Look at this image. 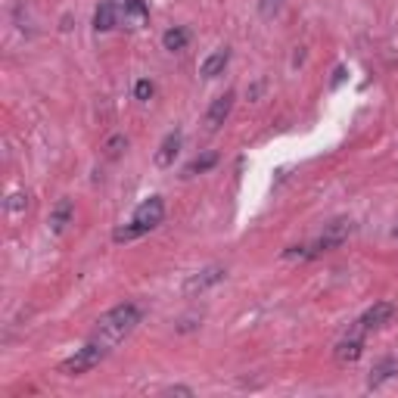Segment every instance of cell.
Returning a JSON list of instances; mask_svg holds the SVG:
<instances>
[{"instance_id":"obj_11","label":"cell","mask_w":398,"mask_h":398,"mask_svg":"<svg viewBox=\"0 0 398 398\" xmlns=\"http://www.w3.org/2000/svg\"><path fill=\"white\" fill-rule=\"evenodd\" d=\"M228 62H230V50H228V47H218L212 57L202 59L199 75H202V78H218V75L224 72V69H228Z\"/></svg>"},{"instance_id":"obj_18","label":"cell","mask_w":398,"mask_h":398,"mask_svg":"<svg viewBox=\"0 0 398 398\" xmlns=\"http://www.w3.org/2000/svg\"><path fill=\"white\" fill-rule=\"evenodd\" d=\"M144 228H140V224H122V228H115V233H112V240L115 243H131V240H137V237H144Z\"/></svg>"},{"instance_id":"obj_13","label":"cell","mask_w":398,"mask_h":398,"mask_svg":"<svg viewBox=\"0 0 398 398\" xmlns=\"http://www.w3.org/2000/svg\"><path fill=\"white\" fill-rule=\"evenodd\" d=\"M72 215H75V206H72V199H59L57 206H53V212H50V233H62L72 224Z\"/></svg>"},{"instance_id":"obj_10","label":"cell","mask_w":398,"mask_h":398,"mask_svg":"<svg viewBox=\"0 0 398 398\" xmlns=\"http://www.w3.org/2000/svg\"><path fill=\"white\" fill-rule=\"evenodd\" d=\"M361 355H364V333L349 330V336L339 339V346H336V361L339 364H352Z\"/></svg>"},{"instance_id":"obj_21","label":"cell","mask_w":398,"mask_h":398,"mask_svg":"<svg viewBox=\"0 0 398 398\" xmlns=\"http://www.w3.org/2000/svg\"><path fill=\"white\" fill-rule=\"evenodd\" d=\"M280 6H283V0H259L262 19H274V16L280 13Z\"/></svg>"},{"instance_id":"obj_16","label":"cell","mask_w":398,"mask_h":398,"mask_svg":"<svg viewBox=\"0 0 398 398\" xmlns=\"http://www.w3.org/2000/svg\"><path fill=\"white\" fill-rule=\"evenodd\" d=\"M187 41H190V35H187V28H168L165 35H162V47H165L168 53H177L184 50Z\"/></svg>"},{"instance_id":"obj_12","label":"cell","mask_w":398,"mask_h":398,"mask_svg":"<svg viewBox=\"0 0 398 398\" xmlns=\"http://www.w3.org/2000/svg\"><path fill=\"white\" fill-rule=\"evenodd\" d=\"M115 25H119V6H115V0H103V4L97 6V13H93V28L112 31Z\"/></svg>"},{"instance_id":"obj_17","label":"cell","mask_w":398,"mask_h":398,"mask_svg":"<svg viewBox=\"0 0 398 398\" xmlns=\"http://www.w3.org/2000/svg\"><path fill=\"white\" fill-rule=\"evenodd\" d=\"M6 215L10 218H19L22 212H25L28 209V193H22V190H16V193H10V197H6Z\"/></svg>"},{"instance_id":"obj_8","label":"cell","mask_w":398,"mask_h":398,"mask_svg":"<svg viewBox=\"0 0 398 398\" xmlns=\"http://www.w3.org/2000/svg\"><path fill=\"white\" fill-rule=\"evenodd\" d=\"M181 144H184V134L181 131H171V134L159 144V150H156L153 156V162L159 168H168V165H175V159H177V153H181Z\"/></svg>"},{"instance_id":"obj_19","label":"cell","mask_w":398,"mask_h":398,"mask_svg":"<svg viewBox=\"0 0 398 398\" xmlns=\"http://www.w3.org/2000/svg\"><path fill=\"white\" fill-rule=\"evenodd\" d=\"M103 150H106V159H119V156H122L124 150H128V137H124V134H115V137H109Z\"/></svg>"},{"instance_id":"obj_1","label":"cell","mask_w":398,"mask_h":398,"mask_svg":"<svg viewBox=\"0 0 398 398\" xmlns=\"http://www.w3.org/2000/svg\"><path fill=\"white\" fill-rule=\"evenodd\" d=\"M144 321V308L137 305V302H122V305H115L112 311H106L103 317L97 321V330H93V339L106 342L109 349L119 346V342L128 336L134 327Z\"/></svg>"},{"instance_id":"obj_9","label":"cell","mask_w":398,"mask_h":398,"mask_svg":"<svg viewBox=\"0 0 398 398\" xmlns=\"http://www.w3.org/2000/svg\"><path fill=\"white\" fill-rule=\"evenodd\" d=\"M230 109H233V93H221L218 100H212V106H209V112H206V128L209 131H218L224 122H228V115H230Z\"/></svg>"},{"instance_id":"obj_2","label":"cell","mask_w":398,"mask_h":398,"mask_svg":"<svg viewBox=\"0 0 398 398\" xmlns=\"http://www.w3.org/2000/svg\"><path fill=\"white\" fill-rule=\"evenodd\" d=\"M109 352H112V349H109L106 342L90 339L88 346H81L72 358H66V361L59 364V373H62V377H84V373H90Z\"/></svg>"},{"instance_id":"obj_15","label":"cell","mask_w":398,"mask_h":398,"mask_svg":"<svg viewBox=\"0 0 398 398\" xmlns=\"http://www.w3.org/2000/svg\"><path fill=\"white\" fill-rule=\"evenodd\" d=\"M218 165V153L215 150H209V153H202L197 156V159L190 162V165L184 168V177H197V175H206L209 168H215Z\"/></svg>"},{"instance_id":"obj_3","label":"cell","mask_w":398,"mask_h":398,"mask_svg":"<svg viewBox=\"0 0 398 398\" xmlns=\"http://www.w3.org/2000/svg\"><path fill=\"white\" fill-rule=\"evenodd\" d=\"M349 237H352V221H349V218H336V221L327 224L321 237H317L315 243H311V252H315V255L333 252V249H339Z\"/></svg>"},{"instance_id":"obj_5","label":"cell","mask_w":398,"mask_h":398,"mask_svg":"<svg viewBox=\"0 0 398 398\" xmlns=\"http://www.w3.org/2000/svg\"><path fill=\"white\" fill-rule=\"evenodd\" d=\"M392 317H395V305H392V302H377V305H370L361 317H358L352 330H355V333L380 330V327H386L389 321H392Z\"/></svg>"},{"instance_id":"obj_4","label":"cell","mask_w":398,"mask_h":398,"mask_svg":"<svg viewBox=\"0 0 398 398\" xmlns=\"http://www.w3.org/2000/svg\"><path fill=\"white\" fill-rule=\"evenodd\" d=\"M224 277H228V271H224L221 264H209V268L197 271V274H193V277L184 283V295H187V299H197V295H202L206 290L218 286Z\"/></svg>"},{"instance_id":"obj_14","label":"cell","mask_w":398,"mask_h":398,"mask_svg":"<svg viewBox=\"0 0 398 398\" xmlns=\"http://www.w3.org/2000/svg\"><path fill=\"white\" fill-rule=\"evenodd\" d=\"M395 373H398V358H383V361L373 364V370H370V377H368V386H370V389L383 386L386 380L395 377Z\"/></svg>"},{"instance_id":"obj_22","label":"cell","mask_w":398,"mask_h":398,"mask_svg":"<svg viewBox=\"0 0 398 398\" xmlns=\"http://www.w3.org/2000/svg\"><path fill=\"white\" fill-rule=\"evenodd\" d=\"M165 392H171V395H193V389H187V386H171V389H165Z\"/></svg>"},{"instance_id":"obj_6","label":"cell","mask_w":398,"mask_h":398,"mask_svg":"<svg viewBox=\"0 0 398 398\" xmlns=\"http://www.w3.org/2000/svg\"><path fill=\"white\" fill-rule=\"evenodd\" d=\"M162 218H165V202H162V197H150L134 209V224H140L146 233L153 228H159Z\"/></svg>"},{"instance_id":"obj_7","label":"cell","mask_w":398,"mask_h":398,"mask_svg":"<svg viewBox=\"0 0 398 398\" xmlns=\"http://www.w3.org/2000/svg\"><path fill=\"white\" fill-rule=\"evenodd\" d=\"M115 6H119V22H124L128 28H144L150 19L144 0H115Z\"/></svg>"},{"instance_id":"obj_20","label":"cell","mask_w":398,"mask_h":398,"mask_svg":"<svg viewBox=\"0 0 398 398\" xmlns=\"http://www.w3.org/2000/svg\"><path fill=\"white\" fill-rule=\"evenodd\" d=\"M153 93H156V88H153V81H146V78H140V81L134 84V97L140 100V103H150Z\"/></svg>"}]
</instances>
